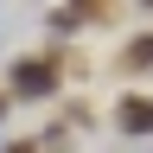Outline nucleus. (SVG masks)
Here are the masks:
<instances>
[{"instance_id": "obj_5", "label": "nucleus", "mask_w": 153, "mask_h": 153, "mask_svg": "<svg viewBox=\"0 0 153 153\" xmlns=\"http://www.w3.org/2000/svg\"><path fill=\"white\" fill-rule=\"evenodd\" d=\"M45 26H51V38H76V32H83V26H89V19H83V13H76V7H70V0H64V7H57V13L45 19Z\"/></svg>"}, {"instance_id": "obj_8", "label": "nucleus", "mask_w": 153, "mask_h": 153, "mask_svg": "<svg viewBox=\"0 0 153 153\" xmlns=\"http://www.w3.org/2000/svg\"><path fill=\"white\" fill-rule=\"evenodd\" d=\"M140 13H147V19H153V0H140Z\"/></svg>"}, {"instance_id": "obj_1", "label": "nucleus", "mask_w": 153, "mask_h": 153, "mask_svg": "<svg viewBox=\"0 0 153 153\" xmlns=\"http://www.w3.org/2000/svg\"><path fill=\"white\" fill-rule=\"evenodd\" d=\"M64 89V51H32V57H13L7 70V96L13 102H51V96Z\"/></svg>"}, {"instance_id": "obj_6", "label": "nucleus", "mask_w": 153, "mask_h": 153, "mask_svg": "<svg viewBox=\"0 0 153 153\" xmlns=\"http://www.w3.org/2000/svg\"><path fill=\"white\" fill-rule=\"evenodd\" d=\"M57 121H64L70 134H76V128H96V102H83V96H70V102H64V115H57Z\"/></svg>"}, {"instance_id": "obj_4", "label": "nucleus", "mask_w": 153, "mask_h": 153, "mask_svg": "<svg viewBox=\"0 0 153 153\" xmlns=\"http://www.w3.org/2000/svg\"><path fill=\"white\" fill-rule=\"evenodd\" d=\"M76 13L89 19V26H115V19H121V0H70Z\"/></svg>"}, {"instance_id": "obj_7", "label": "nucleus", "mask_w": 153, "mask_h": 153, "mask_svg": "<svg viewBox=\"0 0 153 153\" xmlns=\"http://www.w3.org/2000/svg\"><path fill=\"white\" fill-rule=\"evenodd\" d=\"M0 153H45V140H13V147H0Z\"/></svg>"}, {"instance_id": "obj_2", "label": "nucleus", "mask_w": 153, "mask_h": 153, "mask_svg": "<svg viewBox=\"0 0 153 153\" xmlns=\"http://www.w3.org/2000/svg\"><path fill=\"white\" fill-rule=\"evenodd\" d=\"M115 134L121 140H153V96L147 89H128V96H115Z\"/></svg>"}, {"instance_id": "obj_3", "label": "nucleus", "mask_w": 153, "mask_h": 153, "mask_svg": "<svg viewBox=\"0 0 153 153\" xmlns=\"http://www.w3.org/2000/svg\"><path fill=\"white\" fill-rule=\"evenodd\" d=\"M115 70H121V76H153V26H147V32H134V38H121Z\"/></svg>"}]
</instances>
